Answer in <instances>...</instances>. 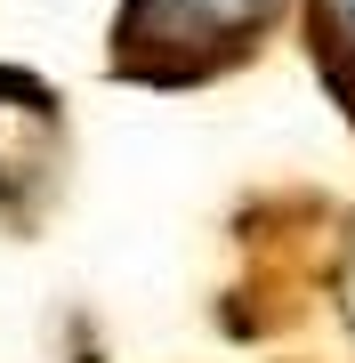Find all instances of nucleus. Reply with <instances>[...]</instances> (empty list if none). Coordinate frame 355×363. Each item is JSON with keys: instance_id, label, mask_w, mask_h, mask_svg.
<instances>
[{"instance_id": "nucleus-1", "label": "nucleus", "mask_w": 355, "mask_h": 363, "mask_svg": "<svg viewBox=\"0 0 355 363\" xmlns=\"http://www.w3.org/2000/svg\"><path fill=\"white\" fill-rule=\"evenodd\" d=\"M291 0H121L113 16V73L145 89H194L242 73L283 33Z\"/></svg>"}, {"instance_id": "nucleus-2", "label": "nucleus", "mask_w": 355, "mask_h": 363, "mask_svg": "<svg viewBox=\"0 0 355 363\" xmlns=\"http://www.w3.org/2000/svg\"><path fill=\"white\" fill-rule=\"evenodd\" d=\"M57 169H65V113H57V97L33 73L0 65V210L16 226H33L57 194Z\"/></svg>"}, {"instance_id": "nucleus-3", "label": "nucleus", "mask_w": 355, "mask_h": 363, "mask_svg": "<svg viewBox=\"0 0 355 363\" xmlns=\"http://www.w3.org/2000/svg\"><path fill=\"white\" fill-rule=\"evenodd\" d=\"M307 49H315L331 105L355 121V0H307Z\"/></svg>"}]
</instances>
